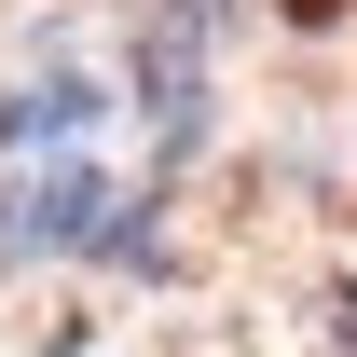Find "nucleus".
I'll return each instance as SVG.
<instances>
[{
	"label": "nucleus",
	"mask_w": 357,
	"mask_h": 357,
	"mask_svg": "<svg viewBox=\"0 0 357 357\" xmlns=\"http://www.w3.org/2000/svg\"><path fill=\"white\" fill-rule=\"evenodd\" d=\"M137 96H151L165 137H192V14H151L137 28Z\"/></svg>",
	"instance_id": "1"
}]
</instances>
